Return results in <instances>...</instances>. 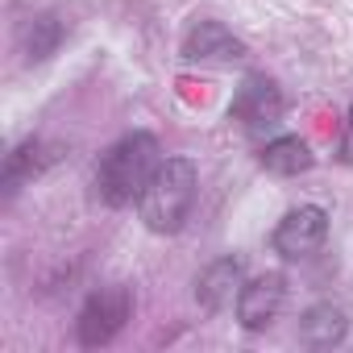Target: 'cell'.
<instances>
[{
  "label": "cell",
  "instance_id": "1",
  "mask_svg": "<svg viewBox=\"0 0 353 353\" xmlns=\"http://www.w3.org/2000/svg\"><path fill=\"white\" fill-rule=\"evenodd\" d=\"M162 166V150L154 133H125L121 141H112L92 174V196L104 208H125L133 200H141V192L150 188L154 170Z\"/></svg>",
  "mask_w": 353,
  "mask_h": 353
},
{
  "label": "cell",
  "instance_id": "2",
  "mask_svg": "<svg viewBox=\"0 0 353 353\" xmlns=\"http://www.w3.org/2000/svg\"><path fill=\"white\" fill-rule=\"evenodd\" d=\"M200 192V170L192 158H162V166L154 170L150 188L137 200V212L145 221L150 233H179L183 221L192 216Z\"/></svg>",
  "mask_w": 353,
  "mask_h": 353
},
{
  "label": "cell",
  "instance_id": "3",
  "mask_svg": "<svg viewBox=\"0 0 353 353\" xmlns=\"http://www.w3.org/2000/svg\"><path fill=\"white\" fill-rule=\"evenodd\" d=\"M133 316V291L112 283V287H100L83 299L79 316H75V336L83 349H100L108 345Z\"/></svg>",
  "mask_w": 353,
  "mask_h": 353
},
{
  "label": "cell",
  "instance_id": "4",
  "mask_svg": "<svg viewBox=\"0 0 353 353\" xmlns=\"http://www.w3.org/2000/svg\"><path fill=\"white\" fill-rule=\"evenodd\" d=\"M283 108H287L283 88H279L270 75L254 71V75H245L241 88H237V96H233V104H229V121H237L245 133H266V129H274V125L283 121Z\"/></svg>",
  "mask_w": 353,
  "mask_h": 353
},
{
  "label": "cell",
  "instance_id": "5",
  "mask_svg": "<svg viewBox=\"0 0 353 353\" xmlns=\"http://www.w3.org/2000/svg\"><path fill=\"white\" fill-rule=\"evenodd\" d=\"M328 241V212L320 208V204H299V208H291L283 221H279V229H274V237H270V245H274V254H283V258H312L320 245Z\"/></svg>",
  "mask_w": 353,
  "mask_h": 353
},
{
  "label": "cell",
  "instance_id": "6",
  "mask_svg": "<svg viewBox=\"0 0 353 353\" xmlns=\"http://www.w3.org/2000/svg\"><path fill=\"white\" fill-rule=\"evenodd\" d=\"M283 295H287V287H283V274H274V270L258 274V279H245L241 295H237V320H241V328L245 332L270 328V320L283 307Z\"/></svg>",
  "mask_w": 353,
  "mask_h": 353
},
{
  "label": "cell",
  "instance_id": "7",
  "mask_svg": "<svg viewBox=\"0 0 353 353\" xmlns=\"http://www.w3.org/2000/svg\"><path fill=\"white\" fill-rule=\"evenodd\" d=\"M183 59L188 63H237L245 59V42L225 21H196L183 38Z\"/></svg>",
  "mask_w": 353,
  "mask_h": 353
},
{
  "label": "cell",
  "instance_id": "8",
  "mask_svg": "<svg viewBox=\"0 0 353 353\" xmlns=\"http://www.w3.org/2000/svg\"><path fill=\"white\" fill-rule=\"evenodd\" d=\"M241 283H245V262L241 258H216L200 279H196V299L204 312H225L229 303H237L241 295Z\"/></svg>",
  "mask_w": 353,
  "mask_h": 353
},
{
  "label": "cell",
  "instance_id": "9",
  "mask_svg": "<svg viewBox=\"0 0 353 353\" xmlns=\"http://www.w3.org/2000/svg\"><path fill=\"white\" fill-rule=\"evenodd\" d=\"M349 336V316L336 303H312L299 316V341L312 349H332Z\"/></svg>",
  "mask_w": 353,
  "mask_h": 353
},
{
  "label": "cell",
  "instance_id": "10",
  "mask_svg": "<svg viewBox=\"0 0 353 353\" xmlns=\"http://www.w3.org/2000/svg\"><path fill=\"white\" fill-rule=\"evenodd\" d=\"M258 162H262V170H270V174H283V179H291V174H303V170H312L316 154H312V145H307L303 137H295V133H283V137H274V141H266V145H262Z\"/></svg>",
  "mask_w": 353,
  "mask_h": 353
},
{
  "label": "cell",
  "instance_id": "11",
  "mask_svg": "<svg viewBox=\"0 0 353 353\" xmlns=\"http://www.w3.org/2000/svg\"><path fill=\"white\" fill-rule=\"evenodd\" d=\"M63 34H67V26L59 21V13H38V17H30L26 30H21L26 63H46V59L63 46Z\"/></svg>",
  "mask_w": 353,
  "mask_h": 353
},
{
  "label": "cell",
  "instance_id": "12",
  "mask_svg": "<svg viewBox=\"0 0 353 353\" xmlns=\"http://www.w3.org/2000/svg\"><path fill=\"white\" fill-rule=\"evenodd\" d=\"M42 166H46V158H42V141H21L13 154H9V162H5V196H17L34 174H42Z\"/></svg>",
  "mask_w": 353,
  "mask_h": 353
},
{
  "label": "cell",
  "instance_id": "13",
  "mask_svg": "<svg viewBox=\"0 0 353 353\" xmlns=\"http://www.w3.org/2000/svg\"><path fill=\"white\" fill-rule=\"evenodd\" d=\"M345 166H353V104L345 112V133H341V154H336Z\"/></svg>",
  "mask_w": 353,
  "mask_h": 353
}]
</instances>
